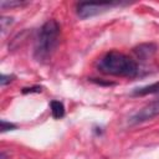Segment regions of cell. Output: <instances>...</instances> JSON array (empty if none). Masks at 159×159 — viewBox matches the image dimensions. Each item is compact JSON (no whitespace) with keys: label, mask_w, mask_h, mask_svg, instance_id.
<instances>
[{"label":"cell","mask_w":159,"mask_h":159,"mask_svg":"<svg viewBox=\"0 0 159 159\" xmlns=\"http://www.w3.org/2000/svg\"><path fill=\"white\" fill-rule=\"evenodd\" d=\"M119 5H122V2H118V1H106V2L84 1V2H78L76 5V12L81 19H88Z\"/></svg>","instance_id":"3"},{"label":"cell","mask_w":159,"mask_h":159,"mask_svg":"<svg viewBox=\"0 0 159 159\" xmlns=\"http://www.w3.org/2000/svg\"><path fill=\"white\" fill-rule=\"evenodd\" d=\"M0 159H7L6 155H5V153H1V154H0Z\"/></svg>","instance_id":"13"},{"label":"cell","mask_w":159,"mask_h":159,"mask_svg":"<svg viewBox=\"0 0 159 159\" xmlns=\"http://www.w3.org/2000/svg\"><path fill=\"white\" fill-rule=\"evenodd\" d=\"M14 21H12V19L11 17H5V16H1V19H0V26H1V32L4 34L5 31H6V29L12 24Z\"/></svg>","instance_id":"9"},{"label":"cell","mask_w":159,"mask_h":159,"mask_svg":"<svg viewBox=\"0 0 159 159\" xmlns=\"http://www.w3.org/2000/svg\"><path fill=\"white\" fill-rule=\"evenodd\" d=\"M1 132H6V130H12V129H16V124L14 123H10V122H6L4 119H1Z\"/></svg>","instance_id":"10"},{"label":"cell","mask_w":159,"mask_h":159,"mask_svg":"<svg viewBox=\"0 0 159 159\" xmlns=\"http://www.w3.org/2000/svg\"><path fill=\"white\" fill-rule=\"evenodd\" d=\"M60 34V25L53 19L47 20L41 26L34 47V56L37 61L45 62L52 56V53L58 46Z\"/></svg>","instance_id":"2"},{"label":"cell","mask_w":159,"mask_h":159,"mask_svg":"<svg viewBox=\"0 0 159 159\" xmlns=\"http://www.w3.org/2000/svg\"><path fill=\"white\" fill-rule=\"evenodd\" d=\"M12 78H15V76H12V75H1V77H0V84L1 86H5V84H7L9 82H11L12 81Z\"/></svg>","instance_id":"11"},{"label":"cell","mask_w":159,"mask_h":159,"mask_svg":"<svg viewBox=\"0 0 159 159\" xmlns=\"http://www.w3.org/2000/svg\"><path fill=\"white\" fill-rule=\"evenodd\" d=\"M27 1H0V7L1 9H5V7H14V6H22V5H26Z\"/></svg>","instance_id":"8"},{"label":"cell","mask_w":159,"mask_h":159,"mask_svg":"<svg viewBox=\"0 0 159 159\" xmlns=\"http://www.w3.org/2000/svg\"><path fill=\"white\" fill-rule=\"evenodd\" d=\"M150 93H159V82H155V83H152L149 86H144L140 88H135L132 92L133 96H145Z\"/></svg>","instance_id":"6"},{"label":"cell","mask_w":159,"mask_h":159,"mask_svg":"<svg viewBox=\"0 0 159 159\" xmlns=\"http://www.w3.org/2000/svg\"><path fill=\"white\" fill-rule=\"evenodd\" d=\"M133 51H134V53L137 55L138 58L145 60L148 57H152L155 53L157 46L154 43H143V45H139L138 47H135Z\"/></svg>","instance_id":"5"},{"label":"cell","mask_w":159,"mask_h":159,"mask_svg":"<svg viewBox=\"0 0 159 159\" xmlns=\"http://www.w3.org/2000/svg\"><path fill=\"white\" fill-rule=\"evenodd\" d=\"M159 116V98L150 102L149 104L144 106L142 109L135 112L130 118H129V124H138L143 123L147 120L153 119L154 117Z\"/></svg>","instance_id":"4"},{"label":"cell","mask_w":159,"mask_h":159,"mask_svg":"<svg viewBox=\"0 0 159 159\" xmlns=\"http://www.w3.org/2000/svg\"><path fill=\"white\" fill-rule=\"evenodd\" d=\"M50 107H51V113H52L53 118L60 119V118H62L65 116V106H63L62 102H60V101H51Z\"/></svg>","instance_id":"7"},{"label":"cell","mask_w":159,"mask_h":159,"mask_svg":"<svg viewBox=\"0 0 159 159\" xmlns=\"http://www.w3.org/2000/svg\"><path fill=\"white\" fill-rule=\"evenodd\" d=\"M97 68L104 75L119 77H135L139 72L138 63L129 56L118 51L107 52L98 61Z\"/></svg>","instance_id":"1"},{"label":"cell","mask_w":159,"mask_h":159,"mask_svg":"<svg viewBox=\"0 0 159 159\" xmlns=\"http://www.w3.org/2000/svg\"><path fill=\"white\" fill-rule=\"evenodd\" d=\"M41 91H42V88H41L40 86H34V87L22 88V93H24V94H26V93H34V92L39 93V92H41Z\"/></svg>","instance_id":"12"}]
</instances>
